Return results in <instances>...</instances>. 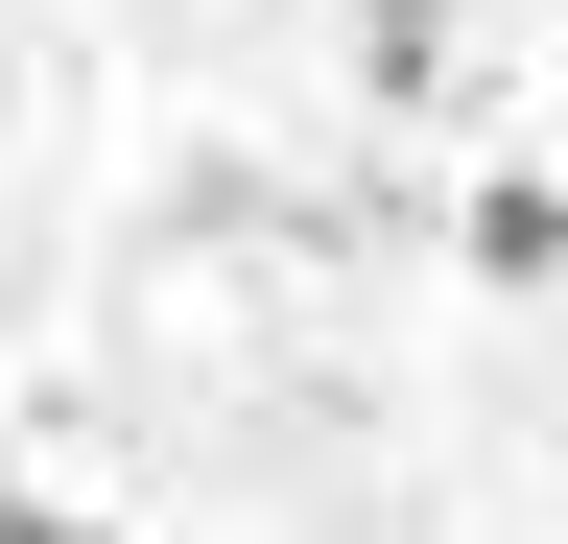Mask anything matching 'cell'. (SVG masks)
<instances>
[{"label":"cell","mask_w":568,"mask_h":544,"mask_svg":"<svg viewBox=\"0 0 568 544\" xmlns=\"http://www.w3.org/2000/svg\"><path fill=\"white\" fill-rule=\"evenodd\" d=\"M0 544H119V521H48V497H24V521H0Z\"/></svg>","instance_id":"3"},{"label":"cell","mask_w":568,"mask_h":544,"mask_svg":"<svg viewBox=\"0 0 568 544\" xmlns=\"http://www.w3.org/2000/svg\"><path fill=\"white\" fill-rule=\"evenodd\" d=\"M355 48H379V95H426L450 72V0H355Z\"/></svg>","instance_id":"2"},{"label":"cell","mask_w":568,"mask_h":544,"mask_svg":"<svg viewBox=\"0 0 568 544\" xmlns=\"http://www.w3.org/2000/svg\"><path fill=\"white\" fill-rule=\"evenodd\" d=\"M474 285H568V214H545V189H474Z\"/></svg>","instance_id":"1"}]
</instances>
